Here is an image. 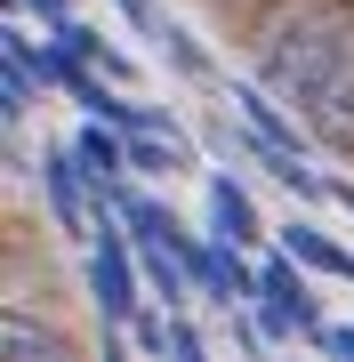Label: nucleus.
<instances>
[{
    "label": "nucleus",
    "mask_w": 354,
    "mask_h": 362,
    "mask_svg": "<svg viewBox=\"0 0 354 362\" xmlns=\"http://www.w3.org/2000/svg\"><path fill=\"white\" fill-rule=\"evenodd\" d=\"M346 40H354V0H274L249 16V65L274 97L306 105Z\"/></svg>",
    "instance_id": "f257e3e1"
},
{
    "label": "nucleus",
    "mask_w": 354,
    "mask_h": 362,
    "mask_svg": "<svg viewBox=\"0 0 354 362\" xmlns=\"http://www.w3.org/2000/svg\"><path fill=\"white\" fill-rule=\"evenodd\" d=\"M89 306L105 330H129L137 322V266H129V242L113 233V209L97 194V250H89Z\"/></svg>",
    "instance_id": "f03ea898"
},
{
    "label": "nucleus",
    "mask_w": 354,
    "mask_h": 362,
    "mask_svg": "<svg viewBox=\"0 0 354 362\" xmlns=\"http://www.w3.org/2000/svg\"><path fill=\"white\" fill-rule=\"evenodd\" d=\"M258 330L266 338H314L322 322H314V290L298 282V258H266L258 266Z\"/></svg>",
    "instance_id": "7ed1b4c3"
},
{
    "label": "nucleus",
    "mask_w": 354,
    "mask_h": 362,
    "mask_svg": "<svg viewBox=\"0 0 354 362\" xmlns=\"http://www.w3.org/2000/svg\"><path fill=\"white\" fill-rule=\"evenodd\" d=\"M298 113H306V137H314V145H330V153H354V40L338 49V65L314 81V97H306Z\"/></svg>",
    "instance_id": "20e7f679"
},
{
    "label": "nucleus",
    "mask_w": 354,
    "mask_h": 362,
    "mask_svg": "<svg viewBox=\"0 0 354 362\" xmlns=\"http://www.w3.org/2000/svg\"><path fill=\"white\" fill-rule=\"evenodd\" d=\"M40 194H49V218H57V226H65V233H81V194H97V185H89V169H81V153H73V145L40 153Z\"/></svg>",
    "instance_id": "39448f33"
},
{
    "label": "nucleus",
    "mask_w": 354,
    "mask_h": 362,
    "mask_svg": "<svg viewBox=\"0 0 354 362\" xmlns=\"http://www.w3.org/2000/svg\"><path fill=\"white\" fill-rule=\"evenodd\" d=\"M73 153H81V169H89L97 194H113V185L129 177V137H113V121H97V113H89V129L73 137Z\"/></svg>",
    "instance_id": "423d86ee"
},
{
    "label": "nucleus",
    "mask_w": 354,
    "mask_h": 362,
    "mask_svg": "<svg viewBox=\"0 0 354 362\" xmlns=\"http://www.w3.org/2000/svg\"><path fill=\"white\" fill-rule=\"evenodd\" d=\"M282 250H290L298 266H314V274H338V282H354V250H338L322 226H306V218H290V226H282Z\"/></svg>",
    "instance_id": "0eeeda50"
},
{
    "label": "nucleus",
    "mask_w": 354,
    "mask_h": 362,
    "mask_svg": "<svg viewBox=\"0 0 354 362\" xmlns=\"http://www.w3.org/2000/svg\"><path fill=\"white\" fill-rule=\"evenodd\" d=\"M210 242H225V250H242V242H258V209H249V194L234 177H210Z\"/></svg>",
    "instance_id": "6e6552de"
},
{
    "label": "nucleus",
    "mask_w": 354,
    "mask_h": 362,
    "mask_svg": "<svg viewBox=\"0 0 354 362\" xmlns=\"http://www.w3.org/2000/svg\"><path fill=\"white\" fill-rule=\"evenodd\" d=\"M65 354H73V338H65V330L33 322L25 306H8V362H65Z\"/></svg>",
    "instance_id": "1a4fd4ad"
},
{
    "label": "nucleus",
    "mask_w": 354,
    "mask_h": 362,
    "mask_svg": "<svg viewBox=\"0 0 354 362\" xmlns=\"http://www.w3.org/2000/svg\"><path fill=\"white\" fill-rule=\"evenodd\" d=\"M234 105H242V121H249V129H258V137H274V145H290V153H306V137H298V121H290L282 113V105H274V89H234Z\"/></svg>",
    "instance_id": "9d476101"
},
{
    "label": "nucleus",
    "mask_w": 354,
    "mask_h": 362,
    "mask_svg": "<svg viewBox=\"0 0 354 362\" xmlns=\"http://www.w3.org/2000/svg\"><path fill=\"white\" fill-rule=\"evenodd\" d=\"M145 290H153L161 306H185V290H194V266L177 258V242H153V250H145Z\"/></svg>",
    "instance_id": "9b49d317"
},
{
    "label": "nucleus",
    "mask_w": 354,
    "mask_h": 362,
    "mask_svg": "<svg viewBox=\"0 0 354 362\" xmlns=\"http://www.w3.org/2000/svg\"><path fill=\"white\" fill-rule=\"evenodd\" d=\"M121 226H129L145 250H153V242H177V218L161 202H145V194H121Z\"/></svg>",
    "instance_id": "f8f14e48"
},
{
    "label": "nucleus",
    "mask_w": 354,
    "mask_h": 362,
    "mask_svg": "<svg viewBox=\"0 0 354 362\" xmlns=\"http://www.w3.org/2000/svg\"><path fill=\"white\" fill-rule=\"evenodd\" d=\"M49 40L73 57V65H97V73H105V57H113V49H105V33H97V25H73V16H57Z\"/></svg>",
    "instance_id": "ddd939ff"
},
{
    "label": "nucleus",
    "mask_w": 354,
    "mask_h": 362,
    "mask_svg": "<svg viewBox=\"0 0 354 362\" xmlns=\"http://www.w3.org/2000/svg\"><path fill=\"white\" fill-rule=\"evenodd\" d=\"M314 346H322V354H346V362H354V322H330V330H314Z\"/></svg>",
    "instance_id": "4468645a"
},
{
    "label": "nucleus",
    "mask_w": 354,
    "mask_h": 362,
    "mask_svg": "<svg viewBox=\"0 0 354 362\" xmlns=\"http://www.w3.org/2000/svg\"><path fill=\"white\" fill-rule=\"evenodd\" d=\"M170 57H177V73H201V49H194L185 33H170Z\"/></svg>",
    "instance_id": "2eb2a0df"
},
{
    "label": "nucleus",
    "mask_w": 354,
    "mask_h": 362,
    "mask_svg": "<svg viewBox=\"0 0 354 362\" xmlns=\"http://www.w3.org/2000/svg\"><path fill=\"white\" fill-rule=\"evenodd\" d=\"M121 16H129L137 33H153V0H121Z\"/></svg>",
    "instance_id": "dca6fc26"
},
{
    "label": "nucleus",
    "mask_w": 354,
    "mask_h": 362,
    "mask_svg": "<svg viewBox=\"0 0 354 362\" xmlns=\"http://www.w3.org/2000/svg\"><path fill=\"white\" fill-rule=\"evenodd\" d=\"M25 8L40 16V25H57V16H65V8H73V0H25Z\"/></svg>",
    "instance_id": "f3484780"
}]
</instances>
